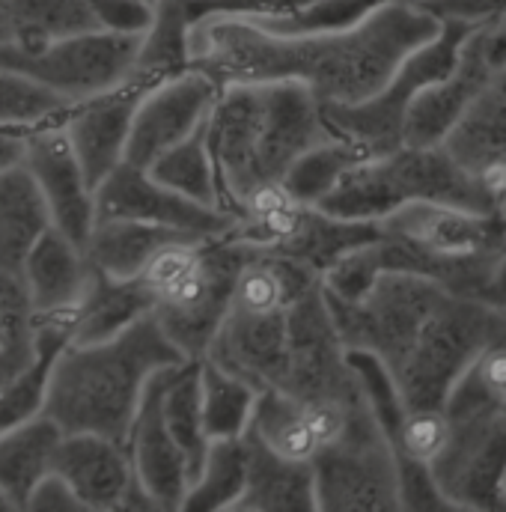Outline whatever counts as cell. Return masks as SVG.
Here are the masks:
<instances>
[{"label":"cell","mask_w":506,"mask_h":512,"mask_svg":"<svg viewBox=\"0 0 506 512\" xmlns=\"http://www.w3.org/2000/svg\"><path fill=\"white\" fill-rule=\"evenodd\" d=\"M438 30L441 18L414 0H387L346 30L298 36L248 18L206 15L191 27V60L221 84L301 81L322 105H358L376 96L402 60Z\"/></svg>","instance_id":"obj_1"},{"label":"cell","mask_w":506,"mask_h":512,"mask_svg":"<svg viewBox=\"0 0 506 512\" xmlns=\"http://www.w3.org/2000/svg\"><path fill=\"white\" fill-rule=\"evenodd\" d=\"M185 361L155 316L105 343H69L51 367L45 414L63 432H99L126 444L149 382Z\"/></svg>","instance_id":"obj_2"},{"label":"cell","mask_w":506,"mask_h":512,"mask_svg":"<svg viewBox=\"0 0 506 512\" xmlns=\"http://www.w3.org/2000/svg\"><path fill=\"white\" fill-rule=\"evenodd\" d=\"M411 203H444L498 215L495 197L444 146H399L358 161L319 209L343 221H381Z\"/></svg>","instance_id":"obj_3"},{"label":"cell","mask_w":506,"mask_h":512,"mask_svg":"<svg viewBox=\"0 0 506 512\" xmlns=\"http://www.w3.org/2000/svg\"><path fill=\"white\" fill-rule=\"evenodd\" d=\"M504 313L447 292V298L420 325L408 349L387 370L399 384L405 408H444L453 384L498 334Z\"/></svg>","instance_id":"obj_4"},{"label":"cell","mask_w":506,"mask_h":512,"mask_svg":"<svg viewBox=\"0 0 506 512\" xmlns=\"http://www.w3.org/2000/svg\"><path fill=\"white\" fill-rule=\"evenodd\" d=\"M474 30L477 24L468 21H441L438 36L411 51L376 96L358 105H322L331 131L361 146L367 155L399 149L411 102L456 69L462 45Z\"/></svg>","instance_id":"obj_5"},{"label":"cell","mask_w":506,"mask_h":512,"mask_svg":"<svg viewBox=\"0 0 506 512\" xmlns=\"http://www.w3.org/2000/svg\"><path fill=\"white\" fill-rule=\"evenodd\" d=\"M256 248L233 233L200 242V254L188 274L158 295L152 316L188 361H203L233 307L242 265Z\"/></svg>","instance_id":"obj_6"},{"label":"cell","mask_w":506,"mask_h":512,"mask_svg":"<svg viewBox=\"0 0 506 512\" xmlns=\"http://www.w3.org/2000/svg\"><path fill=\"white\" fill-rule=\"evenodd\" d=\"M316 504L328 512L402 510L396 453L367 396L355 408L340 441L313 459Z\"/></svg>","instance_id":"obj_7"},{"label":"cell","mask_w":506,"mask_h":512,"mask_svg":"<svg viewBox=\"0 0 506 512\" xmlns=\"http://www.w3.org/2000/svg\"><path fill=\"white\" fill-rule=\"evenodd\" d=\"M140 39L143 36L93 27L57 39L54 45H48L33 57L3 60L0 66L27 72L30 78L42 81L45 87H51L54 93H60L75 105L126 84L137 66Z\"/></svg>","instance_id":"obj_8"},{"label":"cell","mask_w":506,"mask_h":512,"mask_svg":"<svg viewBox=\"0 0 506 512\" xmlns=\"http://www.w3.org/2000/svg\"><path fill=\"white\" fill-rule=\"evenodd\" d=\"M322 280L289 307V358L280 390L313 399H352L361 393Z\"/></svg>","instance_id":"obj_9"},{"label":"cell","mask_w":506,"mask_h":512,"mask_svg":"<svg viewBox=\"0 0 506 512\" xmlns=\"http://www.w3.org/2000/svg\"><path fill=\"white\" fill-rule=\"evenodd\" d=\"M453 510H501L506 495V411L450 420V438L432 462Z\"/></svg>","instance_id":"obj_10"},{"label":"cell","mask_w":506,"mask_h":512,"mask_svg":"<svg viewBox=\"0 0 506 512\" xmlns=\"http://www.w3.org/2000/svg\"><path fill=\"white\" fill-rule=\"evenodd\" d=\"M221 90L224 84L197 66L152 87L134 114L126 152L128 164L149 170L167 149L200 131L209 123Z\"/></svg>","instance_id":"obj_11"},{"label":"cell","mask_w":506,"mask_h":512,"mask_svg":"<svg viewBox=\"0 0 506 512\" xmlns=\"http://www.w3.org/2000/svg\"><path fill=\"white\" fill-rule=\"evenodd\" d=\"M99 218H126L170 227L179 233H191L200 239L224 236L233 230L236 218L224 209L203 206L164 182H158L149 170L123 161L108 179L96 185V221Z\"/></svg>","instance_id":"obj_12"},{"label":"cell","mask_w":506,"mask_h":512,"mask_svg":"<svg viewBox=\"0 0 506 512\" xmlns=\"http://www.w3.org/2000/svg\"><path fill=\"white\" fill-rule=\"evenodd\" d=\"M337 137L322 102L301 81H259L256 173L262 185L283 182L289 167L313 146Z\"/></svg>","instance_id":"obj_13"},{"label":"cell","mask_w":506,"mask_h":512,"mask_svg":"<svg viewBox=\"0 0 506 512\" xmlns=\"http://www.w3.org/2000/svg\"><path fill=\"white\" fill-rule=\"evenodd\" d=\"M24 164L45 194L54 227L87 248L96 227V188L69 137L66 117L30 128Z\"/></svg>","instance_id":"obj_14"},{"label":"cell","mask_w":506,"mask_h":512,"mask_svg":"<svg viewBox=\"0 0 506 512\" xmlns=\"http://www.w3.org/2000/svg\"><path fill=\"white\" fill-rule=\"evenodd\" d=\"M498 66L501 60L495 57L489 27H477L462 45L456 69L411 102L402 146H441L462 114L492 87Z\"/></svg>","instance_id":"obj_15"},{"label":"cell","mask_w":506,"mask_h":512,"mask_svg":"<svg viewBox=\"0 0 506 512\" xmlns=\"http://www.w3.org/2000/svg\"><path fill=\"white\" fill-rule=\"evenodd\" d=\"M152 87L155 84H149L146 78L131 75L126 84H120L108 93L75 102L72 111L66 114L69 137L78 149V158H81L93 188L126 161L134 114Z\"/></svg>","instance_id":"obj_16"},{"label":"cell","mask_w":506,"mask_h":512,"mask_svg":"<svg viewBox=\"0 0 506 512\" xmlns=\"http://www.w3.org/2000/svg\"><path fill=\"white\" fill-rule=\"evenodd\" d=\"M387 236L432 256H477L498 251L506 242L501 215H486L444 203H411L381 218Z\"/></svg>","instance_id":"obj_17"},{"label":"cell","mask_w":506,"mask_h":512,"mask_svg":"<svg viewBox=\"0 0 506 512\" xmlns=\"http://www.w3.org/2000/svg\"><path fill=\"white\" fill-rule=\"evenodd\" d=\"M161 393H164V370L146 387L126 444L134 462L137 483L149 492L155 507L182 510L188 489H191V468L167 426Z\"/></svg>","instance_id":"obj_18"},{"label":"cell","mask_w":506,"mask_h":512,"mask_svg":"<svg viewBox=\"0 0 506 512\" xmlns=\"http://www.w3.org/2000/svg\"><path fill=\"white\" fill-rule=\"evenodd\" d=\"M206 358L242 376L259 393L280 387L289 358V310L248 313L230 307Z\"/></svg>","instance_id":"obj_19"},{"label":"cell","mask_w":506,"mask_h":512,"mask_svg":"<svg viewBox=\"0 0 506 512\" xmlns=\"http://www.w3.org/2000/svg\"><path fill=\"white\" fill-rule=\"evenodd\" d=\"M54 471L81 498L84 510H123L137 483L128 444L99 432H66Z\"/></svg>","instance_id":"obj_20"},{"label":"cell","mask_w":506,"mask_h":512,"mask_svg":"<svg viewBox=\"0 0 506 512\" xmlns=\"http://www.w3.org/2000/svg\"><path fill=\"white\" fill-rule=\"evenodd\" d=\"M447 155L495 197L506 200V93L495 84L462 114L441 143Z\"/></svg>","instance_id":"obj_21"},{"label":"cell","mask_w":506,"mask_h":512,"mask_svg":"<svg viewBox=\"0 0 506 512\" xmlns=\"http://www.w3.org/2000/svg\"><path fill=\"white\" fill-rule=\"evenodd\" d=\"M93 265L87 251L60 227H51L24 259L21 280L33 313L72 310L87 292Z\"/></svg>","instance_id":"obj_22"},{"label":"cell","mask_w":506,"mask_h":512,"mask_svg":"<svg viewBox=\"0 0 506 512\" xmlns=\"http://www.w3.org/2000/svg\"><path fill=\"white\" fill-rule=\"evenodd\" d=\"M99 27L90 0H0V63Z\"/></svg>","instance_id":"obj_23"},{"label":"cell","mask_w":506,"mask_h":512,"mask_svg":"<svg viewBox=\"0 0 506 512\" xmlns=\"http://www.w3.org/2000/svg\"><path fill=\"white\" fill-rule=\"evenodd\" d=\"M248 441V486L236 510L259 512H313L316 504V474L313 462L286 459L268 450L259 438L245 432Z\"/></svg>","instance_id":"obj_24"},{"label":"cell","mask_w":506,"mask_h":512,"mask_svg":"<svg viewBox=\"0 0 506 512\" xmlns=\"http://www.w3.org/2000/svg\"><path fill=\"white\" fill-rule=\"evenodd\" d=\"M155 295L140 277H111L93 268L84 298L75 307V343H105L152 316Z\"/></svg>","instance_id":"obj_25"},{"label":"cell","mask_w":506,"mask_h":512,"mask_svg":"<svg viewBox=\"0 0 506 512\" xmlns=\"http://www.w3.org/2000/svg\"><path fill=\"white\" fill-rule=\"evenodd\" d=\"M51 227V209L27 164L0 173V271L21 277L24 259Z\"/></svg>","instance_id":"obj_26"},{"label":"cell","mask_w":506,"mask_h":512,"mask_svg":"<svg viewBox=\"0 0 506 512\" xmlns=\"http://www.w3.org/2000/svg\"><path fill=\"white\" fill-rule=\"evenodd\" d=\"M63 435V426L51 414H39L0 435V489L18 510H27L33 489L54 471Z\"/></svg>","instance_id":"obj_27"},{"label":"cell","mask_w":506,"mask_h":512,"mask_svg":"<svg viewBox=\"0 0 506 512\" xmlns=\"http://www.w3.org/2000/svg\"><path fill=\"white\" fill-rule=\"evenodd\" d=\"M185 236L191 233H179L143 221H126V218H99L84 251L93 268L111 277H140V271L164 245Z\"/></svg>","instance_id":"obj_28"},{"label":"cell","mask_w":506,"mask_h":512,"mask_svg":"<svg viewBox=\"0 0 506 512\" xmlns=\"http://www.w3.org/2000/svg\"><path fill=\"white\" fill-rule=\"evenodd\" d=\"M164 417L167 426L182 447L188 468H191V483L203 471V462L209 456L212 438L206 432L203 420V379H200V361H185L179 367L164 370Z\"/></svg>","instance_id":"obj_29"},{"label":"cell","mask_w":506,"mask_h":512,"mask_svg":"<svg viewBox=\"0 0 506 512\" xmlns=\"http://www.w3.org/2000/svg\"><path fill=\"white\" fill-rule=\"evenodd\" d=\"M191 27H194V18H191L185 0H158L155 21L140 39L134 75H140L158 87V84L194 69Z\"/></svg>","instance_id":"obj_30"},{"label":"cell","mask_w":506,"mask_h":512,"mask_svg":"<svg viewBox=\"0 0 506 512\" xmlns=\"http://www.w3.org/2000/svg\"><path fill=\"white\" fill-rule=\"evenodd\" d=\"M248 432L259 438L268 450L298 462H313L322 450L307 405L280 387H268L259 393Z\"/></svg>","instance_id":"obj_31"},{"label":"cell","mask_w":506,"mask_h":512,"mask_svg":"<svg viewBox=\"0 0 506 512\" xmlns=\"http://www.w3.org/2000/svg\"><path fill=\"white\" fill-rule=\"evenodd\" d=\"M245 486H248V441H245V435L212 441L203 471L191 483L182 510H236V504L245 495Z\"/></svg>","instance_id":"obj_32"},{"label":"cell","mask_w":506,"mask_h":512,"mask_svg":"<svg viewBox=\"0 0 506 512\" xmlns=\"http://www.w3.org/2000/svg\"><path fill=\"white\" fill-rule=\"evenodd\" d=\"M149 173L158 182H164L167 188H173L203 206L221 209V176H218V164H215V155L209 146L206 126L194 131L179 146L167 149L149 167Z\"/></svg>","instance_id":"obj_33"},{"label":"cell","mask_w":506,"mask_h":512,"mask_svg":"<svg viewBox=\"0 0 506 512\" xmlns=\"http://www.w3.org/2000/svg\"><path fill=\"white\" fill-rule=\"evenodd\" d=\"M200 379H203V420L209 438L212 441L242 438L251 426L259 390L209 358L200 361Z\"/></svg>","instance_id":"obj_34"},{"label":"cell","mask_w":506,"mask_h":512,"mask_svg":"<svg viewBox=\"0 0 506 512\" xmlns=\"http://www.w3.org/2000/svg\"><path fill=\"white\" fill-rule=\"evenodd\" d=\"M370 158L361 146L343 140V137H331L319 146H313L310 152H304L289 173L283 176V188L286 194L301 203V206H319L337 185L340 179L358 164Z\"/></svg>","instance_id":"obj_35"},{"label":"cell","mask_w":506,"mask_h":512,"mask_svg":"<svg viewBox=\"0 0 506 512\" xmlns=\"http://www.w3.org/2000/svg\"><path fill=\"white\" fill-rule=\"evenodd\" d=\"M72 102L21 69L0 66V128H33L60 120Z\"/></svg>","instance_id":"obj_36"},{"label":"cell","mask_w":506,"mask_h":512,"mask_svg":"<svg viewBox=\"0 0 506 512\" xmlns=\"http://www.w3.org/2000/svg\"><path fill=\"white\" fill-rule=\"evenodd\" d=\"M450 438V417L444 408H408L390 447L396 459H414L432 465Z\"/></svg>","instance_id":"obj_37"},{"label":"cell","mask_w":506,"mask_h":512,"mask_svg":"<svg viewBox=\"0 0 506 512\" xmlns=\"http://www.w3.org/2000/svg\"><path fill=\"white\" fill-rule=\"evenodd\" d=\"M90 6L99 27L128 36H143L155 21L158 0H90Z\"/></svg>","instance_id":"obj_38"},{"label":"cell","mask_w":506,"mask_h":512,"mask_svg":"<svg viewBox=\"0 0 506 512\" xmlns=\"http://www.w3.org/2000/svg\"><path fill=\"white\" fill-rule=\"evenodd\" d=\"M441 21H468L477 27L506 24V0H414Z\"/></svg>","instance_id":"obj_39"},{"label":"cell","mask_w":506,"mask_h":512,"mask_svg":"<svg viewBox=\"0 0 506 512\" xmlns=\"http://www.w3.org/2000/svg\"><path fill=\"white\" fill-rule=\"evenodd\" d=\"M27 510H42V512H63V510H84L81 498L69 489V483L51 471L30 495L27 501Z\"/></svg>","instance_id":"obj_40"},{"label":"cell","mask_w":506,"mask_h":512,"mask_svg":"<svg viewBox=\"0 0 506 512\" xmlns=\"http://www.w3.org/2000/svg\"><path fill=\"white\" fill-rule=\"evenodd\" d=\"M477 301L506 316V245L495 256V262H492V268L486 274V283H483Z\"/></svg>","instance_id":"obj_41"},{"label":"cell","mask_w":506,"mask_h":512,"mask_svg":"<svg viewBox=\"0 0 506 512\" xmlns=\"http://www.w3.org/2000/svg\"><path fill=\"white\" fill-rule=\"evenodd\" d=\"M30 128H0V173L24 164Z\"/></svg>","instance_id":"obj_42"},{"label":"cell","mask_w":506,"mask_h":512,"mask_svg":"<svg viewBox=\"0 0 506 512\" xmlns=\"http://www.w3.org/2000/svg\"><path fill=\"white\" fill-rule=\"evenodd\" d=\"M0 510H18V504H15V501H12V498H9V495H6V492H3V489H0Z\"/></svg>","instance_id":"obj_43"},{"label":"cell","mask_w":506,"mask_h":512,"mask_svg":"<svg viewBox=\"0 0 506 512\" xmlns=\"http://www.w3.org/2000/svg\"><path fill=\"white\" fill-rule=\"evenodd\" d=\"M498 215H501V221H504V230H506V200L501 203V209H498Z\"/></svg>","instance_id":"obj_44"},{"label":"cell","mask_w":506,"mask_h":512,"mask_svg":"<svg viewBox=\"0 0 506 512\" xmlns=\"http://www.w3.org/2000/svg\"><path fill=\"white\" fill-rule=\"evenodd\" d=\"M501 510H506V495H504V504H501Z\"/></svg>","instance_id":"obj_45"}]
</instances>
